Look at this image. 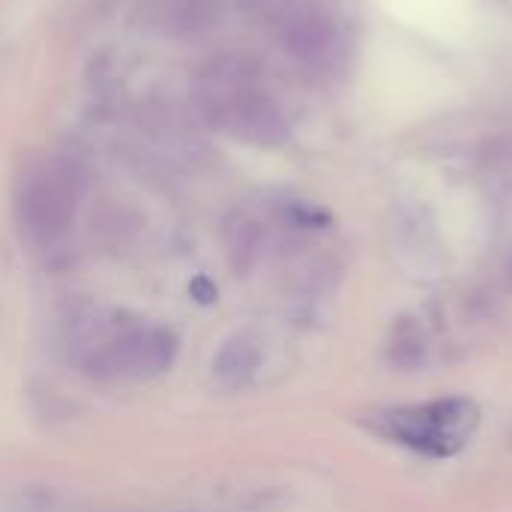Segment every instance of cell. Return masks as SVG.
Segmentation results:
<instances>
[{
	"mask_svg": "<svg viewBox=\"0 0 512 512\" xmlns=\"http://www.w3.org/2000/svg\"><path fill=\"white\" fill-rule=\"evenodd\" d=\"M81 195H84L81 168L69 159H51L21 189L18 198L21 225L36 240H57L72 225Z\"/></svg>",
	"mask_w": 512,
	"mask_h": 512,
	"instance_id": "2",
	"label": "cell"
},
{
	"mask_svg": "<svg viewBox=\"0 0 512 512\" xmlns=\"http://www.w3.org/2000/svg\"><path fill=\"white\" fill-rule=\"evenodd\" d=\"M282 48L306 66H321L333 57L339 30L330 15L315 12V9H297L285 18L282 24Z\"/></svg>",
	"mask_w": 512,
	"mask_h": 512,
	"instance_id": "4",
	"label": "cell"
},
{
	"mask_svg": "<svg viewBox=\"0 0 512 512\" xmlns=\"http://www.w3.org/2000/svg\"><path fill=\"white\" fill-rule=\"evenodd\" d=\"M375 429L429 459L459 456L480 429V408L474 399L450 396L423 405L396 408L375 417Z\"/></svg>",
	"mask_w": 512,
	"mask_h": 512,
	"instance_id": "1",
	"label": "cell"
},
{
	"mask_svg": "<svg viewBox=\"0 0 512 512\" xmlns=\"http://www.w3.org/2000/svg\"><path fill=\"white\" fill-rule=\"evenodd\" d=\"M222 237H225V249H228V261H231L234 273H249L261 252L258 222L249 219L246 213H231L222 222Z\"/></svg>",
	"mask_w": 512,
	"mask_h": 512,
	"instance_id": "7",
	"label": "cell"
},
{
	"mask_svg": "<svg viewBox=\"0 0 512 512\" xmlns=\"http://www.w3.org/2000/svg\"><path fill=\"white\" fill-rule=\"evenodd\" d=\"M261 366V348L252 336H234L228 339L216 360H213V375L219 378L222 387H243L255 378Z\"/></svg>",
	"mask_w": 512,
	"mask_h": 512,
	"instance_id": "6",
	"label": "cell"
},
{
	"mask_svg": "<svg viewBox=\"0 0 512 512\" xmlns=\"http://www.w3.org/2000/svg\"><path fill=\"white\" fill-rule=\"evenodd\" d=\"M192 291H195V294H201V297H198L201 303H210V300L216 297V288H210V282H207V279H198V282L192 285Z\"/></svg>",
	"mask_w": 512,
	"mask_h": 512,
	"instance_id": "9",
	"label": "cell"
},
{
	"mask_svg": "<svg viewBox=\"0 0 512 512\" xmlns=\"http://www.w3.org/2000/svg\"><path fill=\"white\" fill-rule=\"evenodd\" d=\"M177 357V336L165 327H135L126 351V375L150 378L165 372Z\"/></svg>",
	"mask_w": 512,
	"mask_h": 512,
	"instance_id": "5",
	"label": "cell"
},
{
	"mask_svg": "<svg viewBox=\"0 0 512 512\" xmlns=\"http://www.w3.org/2000/svg\"><path fill=\"white\" fill-rule=\"evenodd\" d=\"M177 24L189 33H198L213 24V0H177Z\"/></svg>",
	"mask_w": 512,
	"mask_h": 512,
	"instance_id": "8",
	"label": "cell"
},
{
	"mask_svg": "<svg viewBox=\"0 0 512 512\" xmlns=\"http://www.w3.org/2000/svg\"><path fill=\"white\" fill-rule=\"evenodd\" d=\"M216 123L231 129L237 138H243L249 144H261V147H282L288 141V135H291L282 111L276 108V102L267 99L255 87H249L240 96H234L222 108Z\"/></svg>",
	"mask_w": 512,
	"mask_h": 512,
	"instance_id": "3",
	"label": "cell"
}]
</instances>
